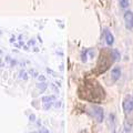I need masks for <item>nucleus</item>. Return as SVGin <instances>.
<instances>
[{
  "instance_id": "obj_1",
  "label": "nucleus",
  "mask_w": 133,
  "mask_h": 133,
  "mask_svg": "<svg viewBox=\"0 0 133 133\" xmlns=\"http://www.w3.org/2000/svg\"><path fill=\"white\" fill-rule=\"evenodd\" d=\"M83 88H84V95H82V98H84V99L93 102H99L101 100H103V98H104V90L95 81L90 80L88 82H86Z\"/></svg>"
},
{
  "instance_id": "obj_2",
  "label": "nucleus",
  "mask_w": 133,
  "mask_h": 133,
  "mask_svg": "<svg viewBox=\"0 0 133 133\" xmlns=\"http://www.w3.org/2000/svg\"><path fill=\"white\" fill-rule=\"evenodd\" d=\"M88 110H89V113L99 123H101L102 121L104 120V111H103V109L101 107H99V105H91V107H89Z\"/></svg>"
},
{
  "instance_id": "obj_3",
  "label": "nucleus",
  "mask_w": 133,
  "mask_h": 133,
  "mask_svg": "<svg viewBox=\"0 0 133 133\" xmlns=\"http://www.w3.org/2000/svg\"><path fill=\"white\" fill-rule=\"evenodd\" d=\"M111 52H101V55H100V59H99V62H98V68H99V71L100 72H104L108 68H109L110 63L112 62H107V58L110 55Z\"/></svg>"
},
{
  "instance_id": "obj_4",
  "label": "nucleus",
  "mask_w": 133,
  "mask_h": 133,
  "mask_svg": "<svg viewBox=\"0 0 133 133\" xmlns=\"http://www.w3.org/2000/svg\"><path fill=\"white\" fill-rule=\"evenodd\" d=\"M123 19H124L126 29H129V30L133 29V12H131V11H125L124 16H123Z\"/></svg>"
},
{
  "instance_id": "obj_5",
  "label": "nucleus",
  "mask_w": 133,
  "mask_h": 133,
  "mask_svg": "<svg viewBox=\"0 0 133 133\" xmlns=\"http://www.w3.org/2000/svg\"><path fill=\"white\" fill-rule=\"evenodd\" d=\"M123 110L125 113H131L133 111V99L132 97H126L123 101Z\"/></svg>"
},
{
  "instance_id": "obj_6",
  "label": "nucleus",
  "mask_w": 133,
  "mask_h": 133,
  "mask_svg": "<svg viewBox=\"0 0 133 133\" xmlns=\"http://www.w3.org/2000/svg\"><path fill=\"white\" fill-rule=\"evenodd\" d=\"M121 77V68L120 67H114V68L111 70V78H112V81L115 82L120 79Z\"/></svg>"
},
{
  "instance_id": "obj_7",
  "label": "nucleus",
  "mask_w": 133,
  "mask_h": 133,
  "mask_svg": "<svg viewBox=\"0 0 133 133\" xmlns=\"http://www.w3.org/2000/svg\"><path fill=\"white\" fill-rule=\"evenodd\" d=\"M104 37H105V41H107V43L109 44V46H112L113 42H114V37H113V34L111 33L109 30H105L104 31Z\"/></svg>"
},
{
  "instance_id": "obj_8",
  "label": "nucleus",
  "mask_w": 133,
  "mask_h": 133,
  "mask_svg": "<svg viewBox=\"0 0 133 133\" xmlns=\"http://www.w3.org/2000/svg\"><path fill=\"white\" fill-rule=\"evenodd\" d=\"M47 86H48V84L46 83V82H41V83H38V86H37V88L39 89L40 91H44L46 89H47Z\"/></svg>"
},
{
  "instance_id": "obj_9",
  "label": "nucleus",
  "mask_w": 133,
  "mask_h": 133,
  "mask_svg": "<svg viewBox=\"0 0 133 133\" xmlns=\"http://www.w3.org/2000/svg\"><path fill=\"white\" fill-rule=\"evenodd\" d=\"M119 2H120L121 8H123V9L129 7V0H119Z\"/></svg>"
},
{
  "instance_id": "obj_10",
  "label": "nucleus",
  "mask_w": 133,
  "mask_h": 133,
  "mask_svg": "<svg viewBox=\"0 0 133 133\" xmlns=\"http://www.w3.org/2000/svg\"><path fill=\"white\" fill-rule=\"evenodd\" d=\"M52 100H55V97H43L42 98V101L43 103H52Z\"/></svg>"
},
{
  "instance_id": "obj_11",
  "label": "nucleus",
  "mask_w": 133,
  "mask_h": 133,
  "mask_svg": "<svg viewBox=\"0 0 133 133\" xmlns=\"http://www.w3.org/2000/svg\"><path fill=\"white\" fill-rule=\"evenodd\" d=\"M20 79H23V80L28 79V76H27V73L24 72V71H21L20 72Z\"/></svg>"
},
{
  "instance_id": "obj_12",
  "label": "nucleus",
  "mask_w": 133,
  "mask_h": 133,
  "mask_svg": "<svg viewBox=\"0 0 133 133\" xmlns=\"http://www.w3.org/2000/svg\"><path fill=\"white\" fill-rule=\"evenodd\" d=\"M82 61H83V62H86V51L82 53Z\"/></svg>"
},
{
  "instance_id": "obj_13",
  "label": "nucleus",
  "mask_w": 133,
  "mask_h": 133,
  "mask_svg": "<svg viewBox=\"0 0 133 133\" xmlns=\"http://www.w3.org/2000/svg\"><path fill=\"white\" fill-rule=\"evenodd\" d=\"M29 119H30V121H31V122H34V121H36V115L31 114L30 117H29Z\"/></svg>"
},
{
  "instance_id": "obj_14",
  "label": "nucleus",
  "mask_w": 133,
  "mask_h": 133,
  "mask_svg": "<svg viewBox=\"0 0 133 133\" xmlns=\"http://www.w3.org/2000/svg\"><path fill=\"white\" fill-rule=\"evenodd\" d=\"M39 133H49V132H48V130H47V129L42 128V129H40V130H39Z\"/></svg>"
},
{
  "instance_id": "obj_15",
  "label": "nucleus",
  "mask_w": 133,
  "mask_h": 133,
  "mask_svg": "<svg viewBox=\"0 0 133 133\" xmlns=\"http://www.w3.org/2000/svg\"><path fill=\"white\" fill-rule=\"evenodd\" d=\"M39 80H40V81H42V82H43V81L46 80V78H44L43 76H40V77H39Z\"/></svg>"
},
{
  "instance_id": "obj_16",
  "label": "nucleus",
  "mask_w": 133,
  "mask_h": 133,
  "mask_svg": "<svg viewBox=\"0 0 133 133\" xmlns=\"http://www.w3.org/2000/svg\"><path fill=\"white\" fill-rule=\"evenodd\" d=\"M60 105H61L60 101H58V102H57V103H55V107H57V108H58V107H60Z\"/></svg>"
},
{
  "instance_id": "obj_17",
  "label": "nucleus",
  "mask_w": 133,
  "mask_h": 133,
  "mask_svg": "<svg viewBox=\"0 0 133 133\" xmlns=\"http://www.w3.org/2000/svg\"><path fill=\"white\" fill-rule=\"evenodd\" d=\"M112 133H115V130H113V131H112Z\"/></svg>"
},
{
  "instance_id": "obj_18",
  "label": "nucleus",
  "mask_w": 133,
  "mask_h": 133,
  "mask_svg": "<svg viewBox=\"0 0 133 133\" xmlns=\"http://www.w3.org/2000/svg\"><path fill=\"white\" fill-rule=\"evenodd\" d=\"M32 133H37V132H32Z\"/></svg>"
}]
</instances>
